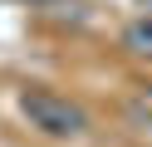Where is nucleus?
I'll return each mask as SVG.
<instances>
[{
  "label": "nucleus",
  "instance_id": "obj_2",
  "mask_svg": "<svg viewBox=\"0 0 152 147\" xmlns=\"http://www.w3.org/2000/svg\"><path fill=\"white\" fill-rule=\"evenodd\" d=\"M128 44L132 49H152V25H147V20H137V25L128 29Z\"/></svg>",
  "mask_w": 152,
  "mask_h": 147
},
{
  "label": "nucleus",
  "instance_id": "obj_1",
  "mask_svg": "<svg viewBox=\"0 0 152 147\" xmlns=\"http://www.w3.org/2000/svg\"><path fill=\"white\" fill-rule=\"evenodd\" d=\"M20 108H25V118H30L39 132H49V137H74V132H83V113H79L74 103H64V98L44 93V88L25 93Z\"/></svg>",
  "mask_w": 152,
  "mask_h": 147
}]
</instances>
